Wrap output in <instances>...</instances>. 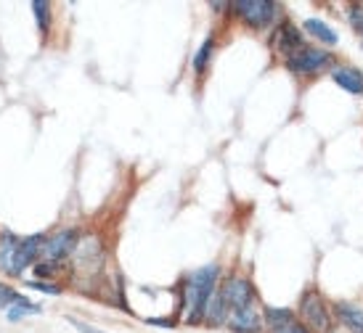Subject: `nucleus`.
Wrapping results in <instances>:
<instances>
[{
    "instance_id": "1",
    "label": "nucleus",
    "mask_w": 363,
    "mask_h": 333,
    "mask_svg": "<svg viewBox=\"0 0 363 333\" xmlns=\"http://www.w3.org/2000/svg\"><path fill=\"white\" fill-rule=\"evenodd\" d=\"M218 275H221L218 265H207L202 270L191 273L188 286L183 289V310H188L186 323H202L204 320L207 304H210V299L218 289Z\"/></svg>"
},
{
    "instance_id": "2",
    "label": "nucleus",
    "mask_w": 363,
    "mask_h": 333,
    "mask_svg": "<svg viewBox=\"0 0 363 333\" xmlns=\"http://www.w3.org/2000/svg\"><path fill=\"white\" fill-rule=\"evenodd\" d=\"M45 238L42 235H29V238H14L11 233H3L0 243V267L8 275H21L42 252Z\"/></svg>"
},
{
    "instance_id": "3",
    "label": "nucleus",
    "mask_w": 363,
    "mask_h": 333,
    "mask_svg": "<svg viewBox=\"0 0 363 333\" xmlns=\"http://www.w3.org/2000/svg\"><path fill=\"white\" fill-rule=\"evenodd\" d=\"M300 317H303L305 328L313 333H331V312L323 302L318 291H308L300 302Z\"/></svg>"
},
{
    "instance_id": "4",
    "label": "nucleus",
    "mask_w": 363,
    "mask_h": 333,
    "mask_svg": "<svg viewBox=\"0 0 363 333\" xmlns=\"http://www.w3.org/2000/svg\"><path fill=\"white\" fill-rule=\"evenodd\" d=\"M326 66H331V53L313 51V48H303V51H297L286 59V69L292 75H316Z\"/></svg>"
},
{
    "instance_id": "5",
    "label": "nucleus",
    "mask_w": 363,
    "mask_h": 333,
    "mask_svg": "<svg viewBox=\"0 0 363 333\" xmlns=\"http://www.w3.org/2000/svg\"><path fill=\"white\" fill-rule=\"evenodd\" d=\"M234 11L244 24L265 27L276 16V3H271V0H239V3H234Z\"/></svg>"
},
{
    "instance_id": "6",
    "label": "nucleus",
    "mask_w": 363,
    "mask_h": 333,
    "mask_svg": "<svg viewBox=\"0 0 363 333\" xmlns=\"http://www.w3.org/2000/svg\"><path fill=\"white\" fill-rule=\"evenodd\" d=\"M223 296H225V304L228 310H242V307H249L255 302V289L247 278H228L221 286Z\"/></svg>"
},
{
    "instance_id": "7",
    "label": "nucleus",
    "mask_w": 363,
    "mask_h": 333,
    "mask_svg": "<svg viewBox=\"0 0 363 333\" xmlns=\"http://www.w3.org/2000/svg\"><path fill=\"white\" fill-rule=\"evenodd\" d=\"M80 241V233L77 230H61L56 233L51 241H45V246H42V256L48 259V262H61V259H66V256H72L77 252V243Z\"/></svg>"
},
{
    "instance_id": "8",
    "label": "nucleus",
    "mask_w": 363,
    "mask_h": 333,
    "mask_svg": "<svg viewBox=\"0 0 363 333\" xmlns=\"http://www.w3.org/2000/svg\"><path fill=\"white\" fill-rule=\"evenodd\" d=\"M271 45H273V51L279 53V56H292V53H297L300 48H303V35H300V29L292 24V21H284L281 27L273 32V40H271Z\"/></svg>"
},
{
    "instance_id": "9",
    "label": "nucleus",
    "mask_w": 363,
    "mask_h": 333,
    "mask_svg": "<svg viewBox=\"0 0 363 333\" xmlns=\"http://www.w3.org/2000/svg\"><path fill=\"white\" fill-rule=\"evenodd\" d=\"M228 328L236 333H260L262 328V317L258 315V310L249 304L242 310H234L228 317Z\"/></svg>"
},
{
    "instance_id": "10",
    "label": "nucleus",
    "mask_w": 363,
    "mask_h": 333,
    "mask_svg": "<svg viewBox=\"0 0 363 333\" xmlns=\"http://www.w3.org/2000/svg\"><path fill=\"white\" fill-rule=\"evenodd\" d=\"M331 77H334V82H337L342 90H347V93H353V96H361L363 93V72L361 69L340 66V69L331 72Z\"/></svg>"
},
{
    "instance_id": "11",
    "label": "nucleus",
    "mask_w": 363,
    "mask_h": 333,
    "mask_svg": "<svg viewBox=\"0 0 363 333\" xmlns=\"http://www.w3.org/2000/svg\"><path fill=\"white\" fill-rule=\"evenodd\" d=\"M292 323H295V312L286 310V307H268V310H265V317H262V325L273 333L284 331V328L292 325Z\"/></svg>"
},
{
    "instance_id": "12",
    "label": "nucleus",
    "mask_w": 363,
    "mask_h": 333,
    "mask_svg": "<svg viewBox=\"0 0 363 333\" xmlns=\"http://www.w3.org/2000/svg\"><path fill=\"white\" fill-rule=\"evenodd\" d=\"M228 304H225V296H223L221 289H215V294L210 299V304H207V312H204V320L210 323V325H223L225 320H228Z\"/></svg>"
},
{
    "instance_id": "13",
    "label": "nucleus",
    "mask_w": 363,
    "mask_h": 333,
    "mask_svg": "<svg viewBox=\"0 0 363 333\" xmlns=\"http://www.w3.org/2000/svg\"><path fill=\"white\" fill-rule=\"evenodd\" d=\"M334 312H337V317H340L353 333H363V310L361 307L347 304V302H340V304L334 307Z\"/></svg>"
},
{
    "instance_id": "14",
    "label": "nucleus",
    "mask_w": 363,
    "mask_h": 333,
    "mask_svg": "<svg viewBox=\"0 0 363 333\" xmlns=\"http://www.w3.org/2000/svg\"><path fill=\"white\" fill-rule=\"evenodd\" d=\"M305 32H310L316 40H321L326 45H337V32L329 27V24H323L321 19H308L305 21Z\"/></svg>"
},
{
    "instance_id": "15",
    "label": "nucleus",
    "mask_w": 363,
    "mask_h": 333,
    "mask_svg": "<svg viewBox=\"0 0 363 333\" xmlns=\"http://www.w3.org/2000/svg\"><path fill=\"white\" fill-rule=\"evenodd\" d=\"M32 11H35V16H38L40 32L42 35H48V29H51V5H48L45 0H35V3H32Z\"/></svg>"
},
{
    "instance_id": "16",
    "label": "nucleus",
    "mask_w": 363,
    "mask_h": 333,
    "mask_svg": "<svg viewBox=\"0 0 363 333\" xmlns=\"http://www.w3.org/2000/svg\"><path fill=\"white\" fill-rule=\"evenodd\" d=\"M212 51H215V40H204V45L199 48V53H197V59H194V69L202 75L204 69H207V61L212 59Z\"/></svg>"
},
{
    "instance_id": "17",
    "label": "nucleus",
    "mask_w": 363,
    "mask_h": 333,
    "mask_svg": "<svg viewBox=\"0 0 363 333\" xmlns=\"http://www.w3.org/2000/svg\"><path fill=\"white\" fill-rule=\"evenodd\" d=\"M38 312H40V307H38V304H29L27 299H19V302L14 304V310L8 312V317H11V320H19V317H27V315H38Z\"/></svg>"
},
{
    "instance_id": "18",
    "label": "nucleus",
    "mask_w": 363,
    "mask_h": 333,
    "mask_svg": "<svg viewBox=\"0 0 363 333\" xmlns=\"http://www.w3.org/2000/svg\"><path fill=\"white\" fill-rule=\"evenodd\" d=\"M350 27H353L358 35H363V8L361 5H353V8H350Z\"/></svg>"
},
{
    "instance_id": "19",
    "label": "nucleus",
    "mask_w": 363,
    "mask_h": 333,
    "mask_svg": "<svg viewBox=\"0 0 363 333\" xmlns=\"http://www.w3.org/2000/svg\"><path fill=\"white\" fill-rule=\"evenodd\" d=\"M29 289H38L45 294H59V286H53V283H29Z\"/></svg>"
},
{
    "instance_id": "20",
    "label": "nucleus",
    "mask_w": 363,
    "mask_h": 333,
    "mask_svg": "<svg viewBox=\"0 0 363 333\" xmlns=\"http://www.w3.org/2000/svg\"><path fill=\"white\" fill-rule=\"evenodd\" d=\"M279 333H310V331H308V328H305V325H300V323H297V320H295V323H292V325H286V328H284V331H279Z\"/></svg>"
},
{
    "instance_id": "21",
    "label": "nucleus",
    "mask_w": 363,
    "mask_h": 333,
    "mask_svg": "<svg viewBox=\"0 0 363 333\" xmlns=\"http://www.w3.org/2000/svg\"><path fill=\"white\" fill-rule=\"evenodd\" d=\"M72 325H77L82 333H99L96 328H90V325H85V323H77V320H72Z\"/></svg>"
}]
</instances>
